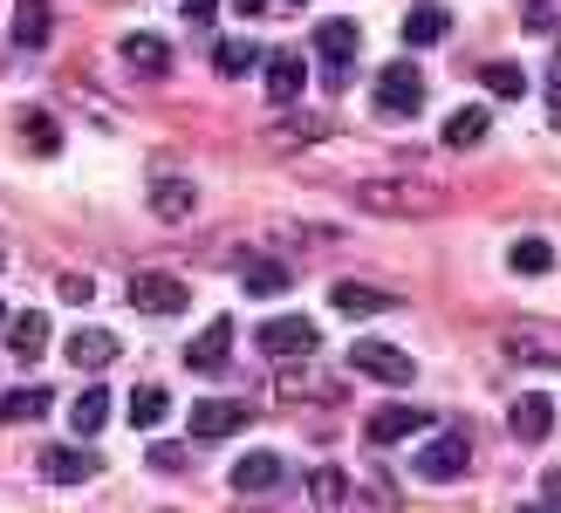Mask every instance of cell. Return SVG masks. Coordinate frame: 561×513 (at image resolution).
Masks as SVG:
<instances>
[{
  "label": "cell",
  "mask_w": 561,
  "mask_h": 513,
  "mask_svg": "<svg viewBox=\"0 0 561 513\" xmlns=\"http://www.w3.org/2000/svg\"><path fill=\"white\" fill-rule=\"evenodd\" d=\"M356 48H363V27L350 14H335L316 27V55H322V69H329V90H343L350 69H356Z\"/></svg>",
  "instance_id": "obj_1"
},
{
  "label": "cell",
  "mask_w": 561,
  "mask_h": 513,
  "mask_svg": "<svg viewBox=\"0 0 561 513\" xmlns=\"http://www.w3.org/2000/svg\"><path fill=\"white\" fill-rule=\"evenodd\" d=\"M124 301L137 308V316H185V281L145 267V274H130V281H124Z\"/></svg>",
  "instance_id": "obj_2"
},
{
  "label": "cell",
  "mask_w": 561,
  "mask_h": 513,
  "mask_svg": "<svg viewBox=\"0 0 561 513\" xmlns=\"http://www.w3.org/2000/svg\"><path fill=\"white\" fill-rule=\"evenodd\" d=\"M377 110L383 117H417V110H425V76H417L404 55L377 69Z\"/></svg>",
  "instance_id": "obj_3"
},
{
  "label": "cell",
  "mask_w": 561,
  "mask_h": 513,
  "mask_svg": "<svg viewBox=\"0 0 561 513\" xmlns=\"http://www.w3.org/2000/svg\"><path fill=\"white\" fill-rule=\"evenodd\" d=\"M227 356H233V322L227 316H213L199 335L185 342V369H192V377H227Z\"/></svg>",
  "instance_id": "obj_4"
},
{
  "label": "cell",
  "mask_w": 561,
  "mask_h": 513,
  "mask_svg": "<svg viewBox=\"0 0 561 513\" xmlns=\"http://www.w3.org/2000/svg\"><path fill=\"white\" fill-rule=\"evenodd\" d=\"M261 356H316L322 350V329L308 322V316H274V322H261Z\"/></svg>",
  "instance_id": "obj_5"
},
{
  "label": "cell",
  "mask_w": 561,
  "mask_h": 513,
  "mask_svg": "<svg viewBox=\"0 0 561 513\" xmlns=\"http://www.w3.org/2000/svg\"><path fill=\"white\" fill-rule=\"evenodd\" d=\"M350 369H363V377H377V384H411L417 377V363L404 350H390V342H377V335L350 342Z\"/></svg>",
  "instance_id": "obj_6"
},
{
  "label": "cell",
  "mask_w": 561,
  "mask_h": 513,
  "mask_svg": "<svg viewBox=\"0 0 561 513\" xmlns=\"http://www.w3.org/2000/svg\"><path fill=\"white\" fill-rule=\"evenodd\" d=\"M472 466V445H466V432H445V438H432L425 452H417V479H459Z\"/></svg>",
  "instance_id": "obj_7"
},
{
  "label": "cell",
  "mask_w": 561,
  "mask_h": 513,
  "mask_svg": "<svg viewBox=\"0 0 561 513\" xmlns=\"http://www.w3.org/2000/svg\"><path fill=\"white\" fill-rule=\"evenodd\" d=\"M507 432H514L520 445H541V438L554 432V397H541V390L514 397V411H507Z\"/></svg>",
  "instance_id": "obj_8"
},
{
  "label": "cell",
  "mask_w": 561,
  "mask_h": 513,
  "mask_svg": "<svg viewBox=\"0 0 561 513\" xmlns=\"http://www.w3.org/2000/svg\"><path fill=\"white\" fill-rule=\"evenodd\" d=\"M42 479H55V487H82V479H96V452L90 445H48L42 452Z\"/></svg>",
  "instance_id": "obj_9"
},
{
  "label": "cell",
  "mask_w": 561,
  "mask_h": 513,
  "mask_svg": "<svg viewBox=\"0 0 561 513\" xmlns=\"http://www.w3.org/2000/svg\"><path fill=\"white\" fill-rule=\"evenodd\" d=\"M425 411H411V404H377L370 411V424H363V438L370 445H398V438H411V432H425Z\"/></svg>",
  "instance_id": "obj_10"
},
{
  "label": "cell",
  "mask_w": 561,
  "mask_h": 513,
  "mask_svg": "<svg viewBox=\"0 0 561 513\" xmlns=\"http://www.w3.org/2000/svg\"><path fill=\"white\" fill-rule=\"evenodd\" d=\"M117 350H124V342L110 335V329H76V335L62 342L69 369H110V363H117Z\"/></svg>",
  "instance_id": "obj_11"
},
{
  "label": "cell",
  "mask_w": 561,
  "mask_h": 513,
  "mask_svg": "<svg viewBox=\"0 0 561 513\" xmlns=\"http://www.w3.org/2000/svg\"><path fill=\"white\" fill-rule=\"evenodd\" d=\"M356 198L370 213H425V206H438V192H425V185H356Z\"/></svg>",
  "instance_id": "obj_12"
},
{
  "label": "cell",
  "mask_w": 561,
  "mask_h": 513,
  "mask_svg": "<svg viewBox=\"0 0 561 513\" xmlns=\"http://www.w3.org/2000/svg\"><path fill=\"white\" fill-rule=\"evenodd\" d=\"M280 479H288V466H280L274 452H247V459L227 472V487H233V493H274Z\"/></svg>",
  "instance_id": "obj_13"
},
{
  "label": "cell",
  "mask_w": 561,
  "mask_h": 513,
  "mask_svg": "<svg viewBox=\"0 0 561 513\" xmlns=\"http://www.w3.org/2000/svg\"><path fill=\"white\" fill-rule=\"evenodd\" d=\"M329 308H343V316H398V295L363 288V281H335V288H329Z\"/></svg>",
  "instance_id": "obj_14"
},
{
  "label": "cell",
  "mask_w": 561,
  "mask_h": 513,
  "mask_svg": "<svg viewBox=\"0 0 561 513\" xmlns=\"http://www.w3.org/2000/svg\"><path fill=\"white\" fill-rule=\"evenodd\" d=\"M124 62L137 76H164V69H172V42L151 35V27H130V35H124Z\"/></svg>",
  "instance_id": "obj_15"
},
{
  "label": "cell",
  "mask_w": 561,
  "mask_h": 513,
  "mask_svg": "<svg viewBox=\"0 0 561 513\" xmlns=\"http://www.w3.org/2000/svg\"><path fill=\"white\" fill-rule=\"evenodd\" d=\"M261 69H267V96H274V103H295V96L308 90V62H301L295 48H280V55H267Z\"/></svg>",
  "instance_id": "obj_16"
},
{
  "label": "cell",
  "mask_w": 561,
  "mask_h": 513,
  "mask_svg": "<svg viewBox=\"0 0 561 513\" xmlns=\"http://www.w3.org/2000/svg\"><path fill=\"white\" fill-rule=\"evenodd\" d=\"M247 424V411L233 404V397H206V404H192V432L199 438H233Z\"/></svg>",
  "instance_id": "obj_17"
},
{
  "label": "cell",
  "mask_w": 561,
  "mask_h": 513,
  "mask_svg": "<svg viewBox=\"0 0 561 513\" xmlns=\"http://www.w3.org/2000/svg\"><path fill=\"white\" fill-rule=\"evenodd\" d=\"M240 288L254 295V301H274V295L295 288V267H288V261H247V267H240Z\"/></svg>",
  "instance_id": "obj_18"
},
{
  "label": "cell",
  "mask_w": 561,
  "mask_h": 513,
  "mask_svg": "<svg viewBox=\"0 0 561 513\" xmlns=\"http://www.w3.org/2000/svg\"><path fill=\"white\" fill-rule=\"evenodd\" d=\"M445 27H453V14H445L438 0H417V8L404 14V48H432V42H445Z\"/></svg>",
  "instance_id": "obj_19"
},
{
  "label": "cell",
  "mask_w": 561,
  "mask_h": 513,
  "mask_svg": "<svg viewBox=\"0 0 561 513\" xmlns=\"http://www.w3.org/2000/svg\"><path fill=\"white\" fill-rule=\"evenodd\" d=\"M103 418H110V390H103V384L76 390V404H69V424H76V438H96V432H103Z\"/></svg>",
  "instance_id": "obj_20"
},
{
  "label": "cell",
  "mask_w": 561,
  "mask_h": 513,
  "mask_svg": "<svg viewBox=\"0 0 561 513\" xmlns=\"http://www.w3.org/2000/svg\"><path fill=\"white\" fill-rule=\"evenodd\" d=\"M42 342H48V316H14V329H8V350H14V363H35L42 356Z\"/></svg>",
  "instance_id": "obj_21"
},
{
  "label": "cell",
  "mask_w": 561,
  "mask_h": 513,
  "mask_svg": "<svg viewBox=\"0 0 561 513\" xmlns=\"http://www.w3.org/2000/svg\"><path fill=\"white\" fill-rule=\"evenodd\" d=\"M261 62H267V55H261L254 42H240V35H233V42H219V48H213V69H219V76H227V82H233V76H254Z\"/></svg>",
  "instance_id": "obj_22"
},
{
  "label": "cell",
  "mask_w": 561,
  "mask_h": 513,
  "mask_svg": "<svg viewBox=\"0 0 561 513\" xmlns=\"http://www.w3.org/2000/svg\"><path fill=\"white\" fill-rule=\"evenodd\" d=\"M14 42L48 48V0H14Z\"/></svg>",
  "instance_id": "obj_23"
},
{
  "label": "cell",
  "mask_w": 561,
  "mask_h": 513,
  "mask_svg": "<svg viewBox=\"0 0 561 513\" xmlns=\"http://www.w3.org/2000/svg\"><path fill=\"white\" fill-rule=\"evenodd\" d=\"M48 404H55V397H48L42 384H27V390H8V397H0V424H27V418H48Z\"/></svg>",
  "instance_id": "obj_24"
},
{
  "label": "cell",
  "mask_w": 561,
  "mask_h": 513,
  "mask_svg": "<svg viewBox=\"0 0 561 513\" xmlns=\"http://www.w3.org/2000/svg\"><path fill=\"white\" fill-rule=\"evenodd\" d=\"M486 110L480 103H466V110H453V117H445V145H453V151H466V145H480V137H486Z\"/></svg>",
  "instance_id": "obj_25"
},
{
  "label": "cell",
  "mask_w": 561,
  "mask_h": 513,
  "mask_svg": "<svg viewBox=\"0 0 561 513\" xmlns=\"http://www.w3.org/2000/svg\"><path fill=\"white\" fill-rule=\"evenodd\" d=\"M151 213H158V219H185V213H192V185L158 179V185H151Z\"/></svg>",
  "instance_id": "obj_26"
},
{
  "label": "cell",
  "mask_w": 561,
  "mask_h": 513,
  "mask_svg": "<svg viewBox=\"0 0 561 513\" xmlns=\"http://www.w3.org/2000/svg\"><path fill=\"white\" fill-rule=\"evenodd\" d=\"M507 261H514V274H548V267H554V247L527 233V240H514V253H507Z\"/></svg>",
  "instance_id": "obj_27"
},
{
  "label": "cell",
  "mask_w": 561,
  "mask_h": 513,
  "mask_svg": "<svg viewBox=\"0 0 561 513\" xmlns=\"http://www.w3.org/2000/svg\"><path fill=\"white\" fill-rule=\"evenodd\" d=\"M480 82H486L493 96H527V69H520V62H486Z\"/></svg>",
  "instance_id": "obj_28"
},
{
  "label": "cell",
  "mask_w": 561,
  "mask_h": 513,
  "mask_svg": "<svg viewBox=\"0 0 561 513\" xmlns=\"http://www.w3.org/2000/svg\"><path fill=\"white\" fill-rule=\"evenodd\" d=\"M21 130H27V145H35L42 158L62 151V130H55V117H42V110H21Z\"/></svg>",
  "instance_id": "obj_29"
},
{
  "label": "cell",
  "mask_w": 561,
  "mask_h": 513,
  "mask_svg": "<svg viewBox=\"0 0 561 513\" xmlns=\"http://www.w3.org/2000/svg\"><path fill=\"white\" fill-rule=\"evenodd\" d=\"M164 411H172V397H164L158 384H145V390H130V424H158Z\"/></svg>",
  "instance_id": "obj_30"
},
{
  "label": "cell",
  "mask_w": 561,
  "mask_h": 513,
  "mask_svg": "<svg viewBox=\"0 0 561 513\" xmlns=\"http://www.w3.org/2000/svg\"><path fill=\"white\" fill-rule=\"evenodd\" d=\"M55 288H62V301H76V308H82V301L96 295V281H90V274H62V281H55Z\"/></svg>",
  "instance_id": "obj_31"
},
{
  "label": "cell",
  "mask_w": 561,
  "mask_h": 513,
  "mask_svg": "<svg viewBox=\"0 0 561 513\" xmlns=\"http://www.w3.org/2000/svg\"><path fill=\"white\" fill-rule=\"evenodd\" d=\"M335 500H343V472H316V506H335Z\"/></svg>",
  "instance_id": "obj_32"
},
{
  "label": "cell",
  "mask_w": 561,
  "mask_h": 513,
  "mask_svg": "<svg viewBox=\"0 0 561 513\" xmlns=\"http://www.w3.org/2000/svg\"><path fill=\"white\" fill-rule=\"evenodd\" d=\"M151 466H158V472H179V466H185V445H172V438L151 445Z\"/></svg>",
  "instance_id": "obj_33"
},
{
  "label": "cell",
  "mask_w": 561,
  "mask_h": 513,
  "mask_svg": "<svg viewBox=\"0 0 561 513\" xmlns=\"http://www.w3.org/2000/svg\"><path fill=\"white\" fill-rule=\"evenodd\" d=\"M219 14V0H185V27H206Z\"/></svg>",
  "instance_id": "obj_34"
},
{
  "label": "cell",
  "mask_w": 561,
  "mask_h": 513,
  "mask_svg": "<svg viewBox=\"0 0 561 513\" xmlns=\"http://www.w3.org/2000/svg\"><path fill=\"white\" fill-rule=\"evenodd\" d=\"M267 8H301V0H240V14H267Z\"/></svg>",
  "instance_id": "obj_35"
},
{
  "label": "cell",
  "mask_w": 561,
  "mask_h": 513,
  "mask_svg": "<svg viewBox=\"0 0 561 513\" xmlns=\"http://www.w3.org/2000/svg\"><path fill=\"white\" fill-rule=\"evenodd\" d=\"M541 506H561V472H548V487H541Z\"/></svg>",
  "instance_id": "obj_36"
}]
</instances>
